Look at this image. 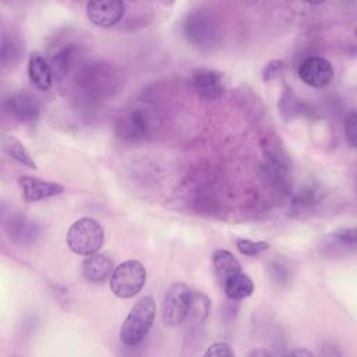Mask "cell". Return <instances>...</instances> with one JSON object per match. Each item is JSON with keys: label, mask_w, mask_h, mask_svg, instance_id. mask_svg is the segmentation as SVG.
<instances>
[{"label": "cell", "mask_w": 357, "mask_h": 357, "mask_svg": "<svg viewBox=\"0 0 357 357\" xmlns=\"http://www.w3.org/2000/svg\"><path fill=\"white\" fill-rule=\"evenodd\" d=\"M156 314L155 300L149 296L139 298L130 310L120 328V340L124 346L139 344L151 331Z\"/></svg>", "instance_id": "1"}, {"label": "cell", "mask_w": 357, "mask_h": 357, "mask_svg": "<svg viewBox=\"0 0 357 357\" xmlns=\"http://www.w3.org/2000/svg\"><path fill=\"white\" fill-rule=\"evenodd\" d=\"M66 241L73 252L86 257L98 252L103 245L105 229L92 218H81L68 227Z\"/></svg>", "instance_id": "2"}, {"label": "cell", "mask_w": 357, "mask_h": 357, "mask_svg": "<svg viewBox=\"0 0 357 357\" xmlns=\"http://www.w3.org/2000/svg\"><path fill=\"white\" fill-rule=\"evenodd\" d=\"M183 31L187 40L199 49H211L222 36L219 22L208 10H197L188 14Z\"/></svg>", "instance_id": "3"}, {"label": "cell", "mask_w": 357, "mask_h": 357, "mask_svg": "<svg viewBox=\"0 0 357 357\" xmlns=\"http://www.w3.org/2000/svg\"><path fill=\"white\" fill-rule=\"evenodd\" d=\"M146 282V271L139 261L128 259L117 265L110 276V289L120 298L137 296Z\"/></svg>", "instance_id": "4"}, {"label": "cell", "mask_w": 357, "mask_h": 357, "mask_svg": "<svg viewBox=\"0 0 357 357\" xmlns=\"http://www.w3.org/2000/svg\"><path fill=\"white\" fill-rule=\"evenodd\" d=\"M192 294L185 283L176 282L170 284L162 301V321L166 326H178L190 315Z\"/></svg>", "instance_id": "5"}, {"label": "cell", "mask_w": 357, "mask_h": 357, "mask_svg": "<svg viewBox=\"0 0 357 357\" xmlns=\"http://www.w3.org/2000/svg\"><path fill=\"white\" fill-rule=\"evenodd\" d=\"M152 119L144 109H130L116 120V134L121 139L137 141L145 138L152 130Z\"/></svg>", "instance_id": "6"}, {"label": "cell", "mask_w": 357, "mask_h": 357, "mask_svg": "<svg viewBox=\"0 0 357 357\" xmlns=\"http://www.w3.org/2000/svg\"><path fill=\"white\" fill-rule=\"evenodd\" d=\"M298 77L310 86L322 88L332 81L333 67L325 57L310 56L300 63Z\"/></svg>", "instance_id": "7"}, {"label": "cell", "mask_w": 357, "mask_h": 357, "mask_svg": "<svg viewBox=\"0 0 357 357\" xmlns=\"http://www.w3.org/2000/svg\"><path fill=\"white\" fill-rule=\"evenodd\" d=\"M126 3L123 1H92L86 4V18L99 28L116 25L124 15Z\"/></svg>", "instance_id": "8"}, {"label": "cell", "mask_w": 357, "mask_h": 357, "mask_svg": "<svg viewBox=\"0 0 357 357\" xmlns=\"http://www.w3.org/2000/svg\"><path fill=\"white\" fill-rule=\"evenodd\" d=\"M191 85L198 96L206 100H218L225 93L223 75L215 70H198L191 77Z\"/></svg>", "instance_id": "9"}, {"label": "cell", "mask_w": 357, "mask_h": 357, "mask_svg": "<svg viewBox=\"0 0 357 357\" xmlns=\"http://www.w3.org/2000/svg\"><path fill=\"white\" fill-rule=\"evenodd\" d=\"M22 198L26 202H36L64 192V187L54 181H46L31 176H21L18 178Z\"/></svg>", "instance_id": "10"}, {"label": "cell", "mask_w": 357, "mask_h": 357, "mask_svg": "<svg viewBox=\"0 0 357 357\" xmlns=\"http://www.w3.org/2000/svg\"><path fill=\"white\" fill-rule=\"evenodd\" d=\"M82 276L92 283H103L109 279L114 271L113 259L106 254H91L86 255L81 265Z\"/></svg>", "instance_id": "11"}, {"label": "cell", "mask_w": 357, "mask_h": 357, "mask_svg": "<svg viewBox=\"0 0 357 357\" xmlns=\"http://www.w3.org/2000/svg\"><path fill=\"white\" fill-rule=\"evenodd\" d=\"M6 109L21 121H33L39 114L38 100L28 93H15L6 100Z\"/></svg>", "instance_id": "12"}, {"label": "cell", "mask_w": 357, "mask_h": 357, "mask_svg": "<svg viewBox=\"0 0 357 357\" xmlns=\"http://www.w3.org/2000/svg\"><path fill=\"white\" fill-rule=\"evenodd\" d=\"M28 75L36 88L42 91H49L52 88L53 73L50 64L39 52H33L28 59Z\"/></svg>", "instance_id": "13"}, {"label": "cell", "mask_w": 357, "mask_h": 357, "mask_svg": "<svg viewBox=\"0 0 357 357\" xmlns=\"http://www.w3.org/2000/svg\"><path fill=\"white\" fill-rule=\"evenodd\" d=\"M212 264L215 275L222 284L234 273L241 272L238 259L227 250H216L212 257Z\"/></svg>", "instance_id": "14"}, {"label": "cell", "mask_w": 357, "mask_h": 357, "mask_svg": "<svg viewBox=\"0 0 357 357\" xmlns=\"http://www.w3.org/2000/svg\"><path fill=\"white\" fill-rule=\"evenodd\" d=\"M222 286H223L225 294L230 300H236V301L244 300L254 293V282L248 275L243 273V271L230 276Z\"/></svg>", "instance_id": "15"}, {"label": "cell", "mask_w": 357, "mask_h": 357, "mask_svg": "<svg viewBox=\"0 0 357 357\" xmlns=\"http://www.w3.org/2000/svg\"><path fill=\"white\" fill-rule=\"evenodd\" d=\"M1 149L6 155H8L17 163H20L22 166H26L29 169H36V162L31 156L29 151L14 135L6 134V135L1 137Z\"/></svg>", "instance_id": "16"}, {"label": "cell", "mask_w": 357, "mask_h": 357, "mask_svg": "<svg viewBox=\"0 0 357 357\" xmlns=\"http://www.w3.org/2000/svg\"><path fill=\"white\" fill-rule=\"evenodd\" d=\"M70 63H71V49L70 47H66V49H61L60 52H57L52 57V61H50L53 78H56L59 81L64 79V77L68 73Z\"/></svg>", "instance_id": "17"}, {"label": "cell", "mask_w": 357, "mask_h": 357, "mask_svg": "<svg viewBox=\"0 0 357 357\" xmlns=\"http://www.w3.org/2000/svg\"><path fill=\"white\" fill-rule=\"evenodd\" d=\"M236 247L240 254L243 255H258L266 250H269V243L266 241H252L248 238H237Z\"/></svg>", "instance_id": "18"}, {"label": "cell", "mask_w": 357, "mask_h": 357, "mask_svg": "<svg viewBox=\"0 0 357 357\" xmlns=\"http://www.w3.org/2000/svg\"><path fill=\"white\" fill-rule=\"evenodd\" d=\"M11 226H14V230H10V237H13L15 240L18 238L21 243L25 241V237H28L29 240H33V236L36 234L33 222H26L25 219H18L17 222L11 223Z\"/></svg>", "instance_id": "19"}, {"label": "cell", "mask_w": 357, "mask_h": 357, "mask_svg": "<svg viewBox=\"0 0 357 357\" xmlns=\"http://www.w3.org/2000/svg\"><path fill=\"white\" fill-rule=\"evenodd\" d=\"M344 134L349 145L351 148L356 146V137H357V116L356 112L351 110L344 119Z\"/></svg>", "instance_id": "20"}, {"label": "cell", "mask_w": 357, "mask_h": 357, "mask_svg": "<svg viewBox=\"0 0 357 357\" xmlns=\"http://www.w3.org/2000/svg\"><path fill=\"white\" fill-rule=\"evenodd\" d=\"M204 356L205 357H233L234 353L227 343L218 342V343H213L212 346H209L208 350L204 353Z\"/></svg>", "instance_id": "21"}, {"label": "cell", "mask_w": 357, "mask_h": 357, "mask_svg": "<svg viewBox=\"0 0 357 357\" xmlns=\"http://www.w3.org/2000/svg\"><path fill=\"white\" fill-rule=\"evenodd\" d=\"M284 70V63L282 60H272L268 64H265L264 71H262V77L265 81H271L273 78H276L278 75H280Z\"/></svg>", "instance_id": "22"}, {"label": "cell", "mask_w": 357, "mask_h": 357, "mask_svg": "<svg viewBox=\"0 0 357 357\" xmlns=\"http://www.w3.org/2000/svg\"><path fill=\"white\" fill-rule=\"evenodd\" d=\"M289 356H304V357H312V351L310 350H305V349H294V350H290L289 351Z\"/></svg>", "instance_id": "23"}, {"label": "cell", "mask_w": 357, "mask_h": 357, "mask_svg": "<svg viewBox=\"0 0 357 357\" xmlns=\"http://www.w3.org/2000/svg\"><path fill=\"white\" fill-rule=\"evenodd\" d=\"M248 356H250V357H254V356H257V357H259V356H262V357H268V356H271V351L258 349V350H254V351H251Z\"/></svg>", "instance_id": "24"}]
</instances>
